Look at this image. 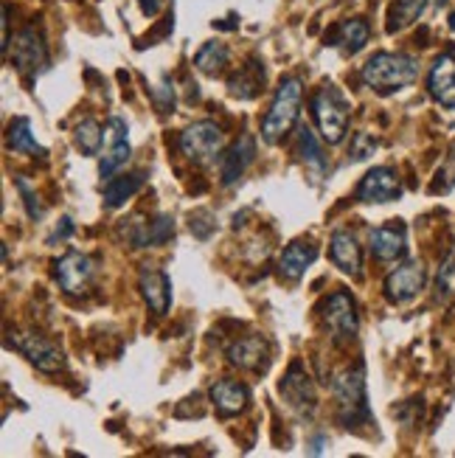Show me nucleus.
Listing matches in <instances>:
<instances>
[{"instance_id":"f257e3e1","label":"nucleus","mask_w":455,"mask_h":458,"mask_svg":"<svg viewBox=\"0 0 455 458\" xmlns=\"http://www.w3.org/2000/svg\"><path fill=\"white\" fill-rule=\"evenodd\" d=\"M419 76V63L408 54H391V51H380L368 56V63L360 71L363 85L377 90L383 96L397 93L408 85L417 82Z\"/></svg>"},{"instance_id":"f03ea898","label":"nucleus","mask_w":455,"mask_h":458,"mask_svg":"<svg viewBox=\"0 0 455 458\" xmlns=\"http://www.w3.org/2000/svg\"><path fill=\"white\" fill-rule=\"evenodd\" d=\"M299 113H301V82L295 76L284 79L275 90L273 105L262 122V138L267 144H279L282 138L299 124Z\"/></svg>"},{"instance_id":"7ed1b4c3","label":"nucleus","mask_w":455,"mask_h":458,"mask_svg":"<svg viewBox=\"0 0 455 458\" xmlns=\"http://www.w3.org/2000/svg\"><path fill=\"white\" fill-rule=\"evenodd\" d=\"M332 394L338 400V416L346 428H358L368 422V400H366V371L363 366H354L341 371L332 380Z\"/></svg>"},{"instance_id":"20e7f679","label":"nucleus","mask_w":455,"mask_h":458,"mask_svg":"<svg viewBox=\"0 0 455 458\" xmlns=\"http://www.w3.org/2000/svg\"><path fill=\"white\" fill-rule=\"evenodd\" d=\"M312 115L326 144H341L349 132V102L338 88H321L312 96Z\"/></svg>"},{"instance_id":"39448f33","label":"nucleus","mask_w":455,"mask_h":458,"mask_svg":"<svg viewBox=\"0 0 455 458\" xmlns=\"http://www.w3.org/2000/svg\"><path fill=\"white\" fill-rule=\"evenodd\" d=\"M223 144H225V135L214 122L191 124L189 130L181 132V141H177L181 152L194 164H211L214 157L223 152Z\"/></svg>"},{"instance_id":"423d86ee","label":"nucleus","mask_w":455,"mask_h":458,"mask_svg":"<svg viewBox=\"0 0 455 458\" xmlns=\"http://www.w3.org/2000/svg\"><path fill=\"white\" fill-rule=\"evenodd\" d=\"M324 321H326L329 335L338 344H346V341H351L354 335H358V329H360L358 304H354V298L346 290H338V293H332L326 298V304H324Z\"/></svg>"},{"instance_id":"0eeeda50","label":"nucleus","mask_w":455,"mask_h":458,"mask_svg":"<svg viewBox=\"0 0 455 458\" xmlns=\"http://www.w3.org/2000/svg\"><path fill=\"white\" fill-rule=\"evenodd\" d=\"M427 273L422 262H405L397 270H391L385 278V298L391 304H408L410 298H417L425 290Z\"/></svg>"},{"instance_id":"6e6552de","label":"nucleus","mask_w":455,"mask_h":458,"mask_svg":"<svg viewBox=\"0 0 455 458\" xmlns=\"http://www.w3.org/2000/svg\"><path fill=\"white\" fill-rule=\"evenodd\" d=\"M12 63L17 65V71L23 76H37L43 73L48 65V51L43 37L37 34V29H23L14 37V54H12Z\"/></svg>"},{"instance_id":"1a4fd4ad","label":"nucleus","mask_w":455,"mask_h":458,"mask_svg":"<svg viewBox=\"0 0 455 458\" xmlns=\"http://www.w3.org/2000/svg\"><path fill=\"white\" fill-rule=\"evenodd\" d=\"M96 267H93V259L85 256V253H79V250H71L65 253L59 262L54 265V276H56V282L59 287H63L68 295H79V293H85L88 284H90V278H93Z\"/></svg>"},{"instance_id":"9d476101","label":"nucleus","mask_w":455,"mask_h":458,"mask_svg":"<svg viewBox=\"0 0 455 458\" xmlns=\"http://www.w3.org/2000/svg\"><path fill=\"white\" fill-rule=\"evenodd\" d=\"M400 197H402V183L391 166L371 169L358 186L360 203H393V200H400Z\"/></svg>"},{"instance_id":"9b49d317","label":"nucleus","mask_w":455,"mask_h":458,"mask_svg":"<svg viewBox=\"0 0 455 458\" xmlns=\"http://www.w3.org/2000/svg\"><path fill=\"white\" fill-rule=\"evenodd\" d=\"M9 346H14L20 354L29 357V363H34L39 371L54 374L63 369V352H59L54 344H48L46 337L39 335H12L9 337Z\"/></svg>"},{"instance_id":"f8f14e48","label":"nucleus","mask_w":455,"mask_h":458,"mask_svg":"<svg viewBox=\"0 0 455 458\" xmlns=\"http://www.w3.org/2000/svg\"><path fill=\"white\" fill-rule=\"evenodd\" d=\"M427 90L442 107H455V51H444L442 56H436V63L427 73Z\"/></svg>"},{"instance_id":"ddd939ff","label":"nucleus","mask_w":455,"mask_h":458,"mask_svg":"<svg viewBox=\"0 0 455 458\" xmlns=\"http://www.w3.org/2000/svg\"><path fill=\"white\" fill-rule=\"evenodd\" d=\"M107 132H110V147H107V152H105V157H102V166H98V174L107 177V181H110V177H113L118 169L127 166L132 149H130V135H127V122H124V118L113 115L110 122H107Z\"/></svg>"},{"instance_id":"4468645a","label":"nucleus","mask_w":455,"mask_h":458,"mask_svg":"<svg viewBox=\"0 0 455 458\" xmlns=\"http://www.w3.org/2000/svg\"><path fill=\"white\" fill-rule=\"evenodd\" d=\"M282 396L290 403V408H295L299 413H312L318 408V396H315V388L309 383V377L304 374L301 363H292L287 377L282 380Z\"/></svg>"},{"instance_id":"2eb2a0df","label":"nucleus","mask_w":455,"mask_h":458,"mask_svg":"<svg viewBox=\"0 0 455 458\" xmlns=\"http://www.w3.org/2000/svg\"><path fill=\"white\" fill-rule=\"evenodd\" d=\"M138 287H141L144 301L149 304V310L155 315H166L169 304H172V282L164 270L157 267H141V276H138Z\"/></svg>"},{"instance_id":"dca6fc26","label":"nucleus","mask_w":455,"mask_h":458,"mask_svg":"<svg viewBox=\"0 0 455 458\" xmlns=\"http://www.w3.org/2000/svg\"><path fill=\"white\" fill-rule=\"evenodd\" d=\"M329 256L334 267H341L346 276L351 278H360L363 276V253L358 239H354L349 231H334L329 239Z\"/></svg>"},{"instance_id":"f3484780","label":"nucleus","mask_w":455,"mask_h":458,"mask_svg":"<svg viewBox=\"0 0 455 458\" xmlns=\"http://www.w3.org/2000/svg\"><path fill=\"white\" fill-rule=\"evenodd\" d=\"M228 360L240 369H248V371H262V369H267V360H270L267 341L259 335H248L228 349Z\"/></svg>"},{"instance_id":"a211bd4d","label":"nucleus","mask_w":455,"mask_h":458,"mask_svg":"<svg viewBox=\"0 0 455 458\" xmlns=\"http://www.w3.org/2000/svg\"><path fill=\"white\" fill-rule=\"evenodd\" d=\"M256 161V141L253 135H242L240 141H236L220 161V172H223V183L225 186H233L240 177L245 174V169Z\"/></svg>"},{"instance_id":"6ab92c4d","label":"nucleus","mask_w":455,"mask_h":458,"mask_svg":"<svg viewBox=\"0 0 455 458\" xmlns=\"http://www.w3.org/2000/svg\"><path fill=\"white\" fill-rule=\"evenodd\" d=\"M368 245L371 253L380 259V262H397V259L405 256V228L402 225H383V228H374L368 236Z\"/></svg>"},{"instance_id":"aec40b11","label":"nucleus","mask_w":455,"mask_h":458,"mask_svg":"<svg viewBox=\"0 0 455 458\" xmlns=\"http://www.w3.org/2000/svg\"><path fill=\"white\" fill-rule=\"evenodd\" d=\"M211 403L223 416H236L242 413L250 403V388L236 380H220L211 386Z\"/></svg>"},{"instance_id":"412c9836","label":"nucleus","mask_w":455,"mask_h":458,"mask_svg":"<svg viewBox=\"0 0 455 458\" xmlns=\"http://www.w3.org/2000/svg\"><path fill=\"white\" fill-rule=\"evenodd\" d=\"M315 259H318V248H315L312 242L299 239V242H292V245L284 248V253L279 259V273L287 278V282H299Z\"/></svg>"},{"instance_id":"4be33fe9","label":"nucleus","mask_w":455,"mask_h":458,"mask_svg":"<svg viewBox=\"0 0 455 458\" xmlns=\"http://www.w3.org/2000/svg\"><path fill=\"white\" fill-rule=\"evenodd\" d=\"M368 37H371V29H368L366 20L363 17H351V20H343V23L334 29L329 46H338L346 54H358V51L366 48Z\"/></svg>"},{"instance_id":"5701e85b","label":"nucleus","mask_w":455,"mask_h":458,"mask_svg":"<svg viewBox=\"0 0 455 458\" xmlns=\"http://www.w3.org/2000/svg\"><path fill=\"white\" fill-rule=\"evenodd\" d=\"M144 181H147V174H144V172H132V174L110 177L107 186H105V206H107V208L124 206L132 194H138V191L144 189Z\"/></svg>"},{"instance_id":"b1692460","label":"nucleus","mask_w":455,"mask_h":458,"mask_svg":"<svg viewBox=\"0 0 455 458\" xmlns=\"http://www.w3.org/2000/svg\"><path fill=\"white\" fill-rule=\"evenodd\" d=\"M6 141H9V149H14V152H26V155H37V157H46L48 155L46 147L37 144L29 118H14V122L9 124Z\"/></svg>"},{"instance_id":"393cba45","label":"nucleus","mask_w":455,"mask_h":458,"mask_svg":"<svg viewBox=\"0 0 455 458\" xmlns=\"http://www.w3.org/2000/svg\"><path fill=\"white\" fill-rule=\"evenodd\" d=\"M228 46L225 43H216V39H211V43H206L200 51H197L194 56V65L197 71H203L208 76H216L225 65H228Z\"/></svg>"},{"instance_id":"a878e982","label":"nucleus","mask_w":455,"mask_h":458,"mask_svg":"<svg viewBox=\"0 0 455 458\" xmlns=\"http://www.w3.org/2000/svg\"><path fill=\"white\" fill-rule=\"evenodd\" d=\"M299 149H301V161L315 169L318 174H324L329 169V161H326V155L318 144V138H315V132L309 127H301L299 130Z\"/></svg>"},{"instance_id":"bb28decb","label":"nucleus","mask_w":455,"mask_h":458,"mask_svg":"<svg viewBox=\"0 0 455 458\" xmlns=\"http://www.w3.org/2000/svg\"><path fill=\"white\" fill-rule=\"evenodd\" d=\"M73 141H76V147L82 155H98V152H102L105 132H102V127H98L96 118H82V122L76 124Z\"/></svg>"},{"instance_id":"cd10ccee","label":"nucleus","mask_w":455,"mask_h":458,"mask_svg":"<svg viewBox=\"0 0 455 458\" xmlns=\"http://www.w3.org/2000/svg\"><path fill=\"white\" fill-rule=\"evenodd\" d=\"M425 6H427V0H397L388 12V31L393 34V31L410 26L413 20H419Z\"/></svg>"},{"instance_id":"c85d7f7f","label":"nucleus","mask_w":455,"mask_h":458,"mask_svg":"<svg viewBox=\"0 0 455 458\" xmlns=\"http://www.w3.org/2000/svg\"><path fill=\"white\" fill-rule=\"evenodd\" d=\"M436 298L439 304L452 307L455 304V248L450 250V256L442 262L439 276H436Z\"/></svg>"},{"instance_id":"c756f323","label":"nucleus","mask_w":455,"mask_h":458,"mask_svg":"<svg viewBox=\"0 0 455 458\" xmlns=\"http://www.w3.org/2000/svg\"><path fill=\"white\" fill-rule=\"evenodd\" d=\"M248 71H250V65L242 68V71L236 73V76L231 79V82H228L231 96H236V98H253L256 93H259V88H262V82H265V71H262V73H256V76H250Z\"/></svg>"},{"instance_id":"7c9ffc66","label":"nucleus","mask_w":455,"mask_h":458,"mask_svg":"<svg viewBox=\"0 0 455 458\" xmlns=\"http://www.w3.org/2000/svg\"><path fill=\"white\" fill-rule=\"evenodd\" d=\"M172 233H174V220L172 216H157V220L149 225V242L152 245H164V242H169L172 239Z\"/></svg>"},{"instance_id":"2f4dec72","label":"nucleus","mask_w":455,"mask_h":458,"mask_svg":"<svg viewBox=\"0 0 455 458\" xmlns=\"http://www.w3.org/2000/svg\"><path fill=\"white\" fill-rule=\"evenodd\" d=\"M14 186H17L20 194H23V203H26L29 216H31V220H39V216H43V206L37 203V194H34V189L29 186V181H26V177H14Z\"/></svg>"},{"instance_id":"473e14b6","label":"nucleus","mask_w":455,"mask_h":458,"mask_svg":"<svg viewBox=\"0 0 455 458\" xmlns=\"http://www.w3.org/2000/svg\"><path fill=\"white\" fill-rule=\"evenodd\" d=\"M374 149H377V141H374L371 135H366V132L354 135V147H351L354 161H366L368 155H374Z\"/></svg>"},{"instance_id":"72a5a7b5","label":"nucleus","mask_w":455,"mask_h":458,"mask_svg":"<svg viewBox=\"0 0 455 458\" xmlns=\"http://www.w3.org/2000/svg\"><path fill=\"white\" fill-rule=\"evenodd\" d=\"M71 233H73V223H71V216H63V225H56V231L48 236V242L54 245L56 239H68Z\"/></svg>"},{"instance_id":"f704fd0d","label":"nucleus","mask_w":455,"mask_h":458,"mask_svg":"<svg viewBox=\"0 0 455 458\" xmlns=\"http://www.w3.org/2000/svg\"><path fill=\"white\" fill-rule=\"evenodd\" d=\"M138 4H141V12H144L147 17H155L157 12H161L164 0H138Z\"/></svg>"},{"instance_id":"c9c22d12","label":"nucleus","mask_w":455,"mask_h":458,"mask_svg":"<svg viewBox=\"0 0 455 458\" xmlns=\"http://www.w3.org/2000/svg\"><path fill=\"white\" fill-rule=\"evenodd\" d=\"M450 29H452V31H455V12H452V14H450Z\"/></svg>"}]
</instances>
